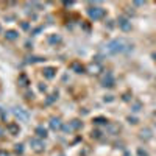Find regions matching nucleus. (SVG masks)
Segmentation results:
<instances>
[{
    "label": "nucleus",
    "mask_w": 156,
    "mask_h": 156,
    "mask_svg": "<svg viewBox=\"0 0 156 156\" xmlns=\"http://www.w3.org/2000/svg\"><path fill=\"white\" fill-rule=\"evenodd\" d=\"M108 47H109L112 51H123L125 47H126V42L123 41V39H117V41H112Z\"/></svg>",
    "instance_id": "nucleus-1"
},
{
    "label": "nucleus",
    "mask_w": 156,
    "mask_h": 156,
    "mask_svg": "<svg viewBox=\"0 0 156 156\" xmlns=\"http://www.w3.org/2000/svg\"><path fill=\"white\" fill-rule=\"evenodd\" d=\"M120 27H122L123 30H129V23H128L125 19H122V20H120Z\"/></svg>",
    "instance_id": "nucleus-2"
}]
</instances>
